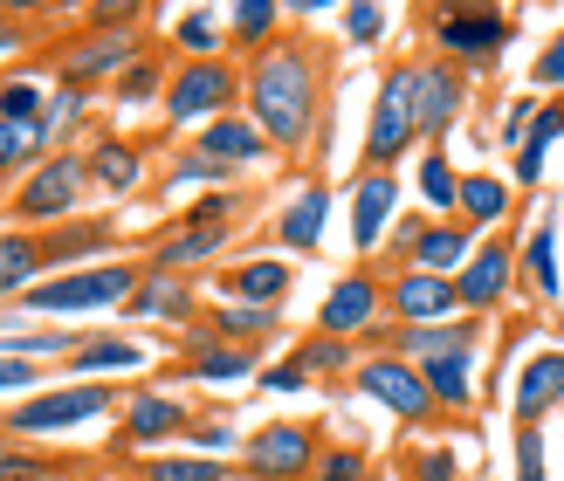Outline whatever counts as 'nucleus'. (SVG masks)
<instances>
[{"label":"nucleus","instance_id":"32","mask_svg":"<svg viewBox=\"0 0 564 481\" xmlns=\"http://www.w3.org/2000/svg\"><path fill=\"white\" fill-rule=\"evenodd\" d=\"M138 364H145V351H138L131 337H83L76 358H69V372L90 379V372H138Z\"/></svg>","mask_w":564,"mask_h":481},{"label":"nucleus","instance_id":"7","mask_svg":"<svg viewBox=\"0 0 564 481\" xmlns=\"http://www.w3.org/2000/svg\"><path fill=\"white\" fill-rule=\"evenodd\" d=\"M241 103V69L235 63H180V76L165 83V118L173 124H193L207 131L214 118H228V110Z\"/></svg>","mask_w":564,"mask_h":481},{"label":"nucleus","instance_id":"17","mask_svg":"<svg viewBox=\"0 0 564 481\" xmlns=\"http://www.w3.org/2000/svg\"><path fill=\"white\" fill-rule=\"evenodd\" d=\"M193 427V413L173 400V392H138V400L124 406V447H165L173 434H186Z\"/></svg>","mask_w":564,"mask_h":481},{"label":"nucleus","instance_id":"31","mask_svg":"<svg viewBox=\"0 0 564 481\" xmlns=\"http://www.w3.org/2000/svg\"><path fill=\"white\" fill-rule=\"evenodd\" d=\"M124 309H131V317H180V324H193L186 282H180V275H152V269H145V282H138V296H131Z\"/></svg>","mask_w":564,"mask_h":481},{"label":"nucleus","instance_id":"45","mask_svg":"<svg viewBox=\"0 0 564 481\" xmlns=\"http://www.w3.org/2000/svg\"><path fill=\"white\" fill-rule=\"evenodd\" d=\"M517 481H544V427H517Z\"/></svg>","mask_w":564,"mask_h":481},{"label":"nucleus","instance_id":"19","mask_svg":"<svg viewBox=\"0 0 564 481\" xmlns=\"http://www.w3.org/2000/svg\"><path fill=\"white\" fill-rule=\"evenodd\" d=\"M296 269H282L275 254H256V262H241L220 275V303H248V309H282V296H290Z\"/></svg>","mask_w":564,"mask_h":481},{"label":"nucleus","instance_id":"37","mask_svg":"<svg viewBox=\"0 0 564 481\" xmlns=\"http://www.w3.org/2000/svg\"><path fill=\"white\" fill-rule=\"evenodd\" d=\"M145 481H228V461H207V455H159L145 468Z\"/></svg>","mask_w":564,"mask_h":481},{"label":"nucleus","instance_id":"52","mask_svg":"<svg viewBox=\"0 0 564 481\" xmlns=\"http://www.w3.org/2000/svg\"><path fill=\"white\" fill-rule=\"evenodd\" d=\"M193 447H207V461H220V455H235V434L228 427H193Z\"/></svg>","mask_w":564,"mask_h":481},{"label":"nucleus","instance_id":"53","mask_svg":"<svg viewBox=\"0 0 564 481\" xmlns=\"http://www.w3.org/2000/svg\"><path fill=\"white\" fill-rule=\"evenodd\" d=\"M365 481H386V474H365Z\"/></svg>","mask_w":564,"mask_h":481},{"label":"nucleus","instance_id":"44","mask_svg":"<svg viewBox=\"0 0 564 481\" xmlns=\"http://www.w3.org/2000/svg\"><path fill=\"white\" fill-rule=\"evenodd\" d=\"M296 364H303L310 379H317V372H345V364H351V351L337 345V337H310V345L296 351Z\"/></svg>","mask_w":564,"mask_h":481},{"label":"nucleus","instance_id":"54","mask_svg":"<svg viewBox=\"0 0 564 481\" xmlns=\"http://www.w3.org/2000/svg\"><path fill=\"white\" fill-rule=\"evenodd\" d=\"M406 481H413V474H406Z\"/></svg>","mask_w":564,"mask_h":481},{"label":"nucleus","instance_id":"18","mask_svg":"<svg viewBox=\"0 0 564 481\" xmlns=\"http://www.w3.org/2000/svg\"><path fill=\"white\" fill-rule=\"evenodd\" d=\"M468 254H475V234L462 228V220H427V228L413 234V248H406V269H420V275H447V282H455Z\"/></svg>","mask_w":564,"mask_h":481},{"label":"nucleus","instance_id":"41","mask_svg":"<svg viewBox=\"0 0 564 481\" xmlns=\"http://www.w3.org/2000/svg\"><path fill=\"white\" fill-rule=\"evenodd\" d=\"M337 28H345L351 48H372L386 28H392V14H386V8H345V14H337Z\"/></svg>","mask_w":564,"mask_h":481},{"label":"nucleus","instance_id":"24","mask_svg":"<svg viewBox=\"0 0 564 481\" xmlns=\"http://www.w3.org/2000/svg\"><path fill=\"white\" fill-rule=\"evenodd\" d=\"M557 138H564V97L538 110V124H530L523 152L510 158V186H538V179H544V165H551V152H557Z\"/></svg>","mask_w":564,"mask_h":481},{"label":"nucleus","instance_id":"39","mask_svg":"<svg viewBox=\"0 0 564 481\" xmlns=\"http://www.w3.org/2000/svg\"><path fill=\"white\" fill-rule=\"evenodd\" d=\"M104 248H110V228H63V234H48V262L76 269V254H104Z\"/></svg>","mask_w":564,"mask_h":481},{"label":"nucleus","instance_id":"13","mask_svg":"<svg viewBox=\"0 0 564 481\" xmlns=\"http://www.w3.org/2000/svg\"><path fill=\"white\" fill-rule=\"evenodd\" d=\"M386 309L400 317V330H420V324H455L462 303H455V282L447 275H420V269H400L386 282Z\"/></svg>","mask_w":564,"mask_h":481},{"label":"nucleus","instance_id":"16","mask_svg":"<svg viewBox=\"0 0 564 481\" xmlns=\"http://www.w3.org/2000/svg\"><path fill=\"white\" fill-rule=\"evenodd\" d=\"M517 427H544V419L564 406V351H538L517 372Z\"/></svg>","mask_w":564,"mask_h":481},{"label":"nucleus","instance_id":"38","mask_svg":"<svg viewBox=\"0 0 564 481\" xmlns=\"http://www.w3.org/2000/svg\"><path fill=\"white\" fill-rule=\"evenodd\" d=\"M235 173H228V165H220V158H207V152H186L180 165H173V173H165V193H193V186H228Z\"/></svg>","mask_w":564,"mask_h":481},{"label":"nucleus","instance_id":"5","mask_svg":"<svg viewBox=\"0 0 564 481\" xmlns=\"http://www.w3.org/2000/svg\"><path fill=\"white\" fill-rule=\"evenodd\" d=\"M83 186H90V165H83L76 152L35 158V165H28V179L14 186V220H21V234H28V228H48V220H63V228H69Z\"/></svg>","mask_w":564,"mask_h":481},{"label":"nucleus","instance_id":"15","mask_svg":"<svg viewBox=\"0 0 564 481\" xmlns=\"http://www.w3.org/2000/svg\"><path fill=\"white\" fill-rule=\"evenodd\" d=\"M392 220H400V173H358L351 179V248L358 254L386 248Z\"/></svg>","mask_w":564,"mask_h":481},{"label":"nucleus","instance_id":"28","mask_svg":"<svg viewBox=\"0 0 564 481\" xmlns=\"http://www.w3.org/2000/svg\"><path fill=\"white\" fill-rule=\"evenodd\" d=\"M517 269L530 275V289H538L544 303H557L564 275H557V228H551V220H538V228H530V241L517 248Z\"/></svg>","mask_w":564,"mask_h":481},{"label":"nucleus","instance_id":"43","mask_svg":"<svg viewBox=\"0 0 564 481\" xmlns=\"http://www.w3.org/2000/svg\"><path fill=\"white\" fill-rule=\"evenodd\" d=\"M372 468H365L358 447H330V455H317V468H310V481H365Z\"/></svg>","mask_w":564,"mask_h":481},{"label":"nucleus","instance_id":"12","mask_svg":"<svg viewBox=\"0 0 564 481\" xmlns=\"http://www.w3.org/2000/svg\"><path fill=\"white\" fill-rule=\"evenodd\" d=\"M517 289V248L510 241H475V254L462 262L455 275V303L462 317H489V309H502V296Z\"/></svg>","mask_w":564,"mask_h":481},{"label":"nucleus","instance_id":"10","mask_svg":"<svg viewBox=\"0 0 564 481\" xmlns=\"http://www.w3.org/2000/svg\"><path fill=\"white\" fill-rule=\"evenodd\" d=\"M317 427H256L241 440V468L256 474V481H310V468H317Z\"/></svg>","mask_w":564,"mask_h":481},{"label":"nucleus","instance_id":"11","mask_svg":"<svg viewBox=\"0 0 564 481\" xmlns=\"http://www.w3.org/2000/svg\"><path fill=\"white\" fill-rule=\"evenodd\" d=\"M462 103H468V76L455 63H441V55L413 63V124H420L427 145H441V138L462 124Z\"/></svg>","mask_w":564,"mask_h":481},{"label":"nucleus","instance_id":"2","mask_svg":"<svg viewBox=\"0 0 564 481\" xmlns=\"http://www.w3.org/2000/svg\"><path fill=\"white\" fill-rule=\"evenodd\" d=\"M138 282H145V262H90V269L42 275L14 303L35 309V317H83V309H124L138 296Z\"/></svg>","mask_w":564,"mask_h":481},{"label":"nucleus","instance_id":"26","mask_svg":"<svg viewBox=\"0 0 564 481\" xmlns=\"http://www.w3.org/2000/svg\"><path fill=\"white\" fill-rule=\"evenodd\" d=\"M138 55V42L131 35H90V42H76L69 55H63V76L69 83H90V76H118L124 63Z\"/></svg>","mask_w":564,"mask_h":481},{"label":"nucleus","instance_id":"49","mask_svg":"<svg viewBox=\"0 0 564 481\" xmlns=\"http://www.w3.org/2000/svg\"><path fill=\"white\" fill-rule=\"evenodd\" d=\"M152 90H159V69H152V63H131V69L118 76V103H145Z\"/></svg>","mask_w":564,"mask_h":481},{"label":"nucleus","instance_id":"34","mask_svg":"<svg viewBox=\"0 0 564 481\" xmlns=\"http://www.w3.org/2000/svg\"><path fill=\"white\" fill-rule=\"evenodd\" d=\"M256 372V351H235V345H207V351H193L186 364V379H200V385H235Z\"/></svg>","mask_w":564,"mask_h":481},{"label":"nucleus","instance_id":"47","mask_svg":"<svg viewBox=\"0 0 564 481\" xmlns=\"http://www.w3.org/2000/svg\"><path fill=\"white\" fill-rule=\"evenodd\" d=\"M0 481H48V461L21 455L14 440H0Z\"/></svg>","mask_w":564,"mask_h":481},{"label":"nucleus","instance_id":"35","mask_svg":"<svg viewBox=\"0 0 564 481\" xmlns=\"http://www.w3.org/2000/svg\"><path fill=\"white\" fill-rule=\"evenodd\" d=\"M83 337L63 324V330H14V337H0V351L21 358V364H35V358H76Z\"/></svg>","mask_w":564,"mask_h":481},{"label":"nucleus","instance_id":"46","mask_svg":"<svg viewBox=\"0 0 564 481\" xmlns=\"http://www.w3.org/2000/svg\"><path fill=\"white\" fill-rule=\"evenodd\" d=\"M530 83H538V90H557V97H564V28L551 35V48L538 55V63H530Z\"/></svg>","mask_w":564,"mask_h":481},{"label":"nucleus","instance_id":"42","mask_svg":"<svg viewBox=\"0 0 564 481\" xmlns=\"http://www.w3.org/2000/svg\"><path fill=\"white\" fill-rule=\"evenodd\" d=\"M538 110H544V97H510V110H502V152H523V138H530V124H538Z\"/></svg>","mask_w":564,"mask_h":481},{"label":"nucleus","instance_id":"14","mask_svg":"<svg viewBox=\"0 0 564 481\" xmlns=\"http://www.w3.org/2000/svg\"><path fill=\"white\" fill-rule=\"evenodd\" d=\"M379 317H386V282L358 269V275H345V282L324 296V309H317V337H337V345H345V337L372 330Z\"/></svg>","mask_w":564,"mask_h":481},{"label":"nucleus","instance_id":"22","mask_svg":"<svg viewBox=\"0 0 564 481\" xmlns=\"http://www.w3.org/2000/svg\"><path fill=\"white\" fill-rule=\"evenodd\" d=\"M324 214H330V186H303L290 207H282V220H275V241H282V254H310L324 241Z\"/></svg>","mask_w":564,"mask_h":481},{"label":"nucleus","instance_id":"25","mask_svg":"<svg viewBox=\"0 0 564 481\" xmlns=\"http://www.w3.org/2000/svg\"><path fill=\"white\" fill-rule=\"evenodd\" d=\"M48 269V241L42 234H0V296L35 289Z\"/></svg>","mask_w":564,"mask_h":481},{"label":"nucleus","instance_id":"3","mask_svg":"<svg viewBox=\"0 0 564 481\" xmlns=\"http://www.w3.org/2000/svg\"><path fill=\"white\" fill-rule=\"evenodd\" d=\"M241 214H248V200L241 193H207L200 207H193L173 234H165L159 248H152V275H180V269H200V262H214L220 248L235 241V228H241Z\"/></svg>","mask_w":564,"mask_h":481},{"label":"nucleus","instance_id":"21","mask_svg":"<svg viewBox=\"0 0 564 481\" xmlns=\"http://www.w3.org/2000/svg\"><path fill=\"white\" fill-rule=\"evenodd\" d=\"M517 207V186L502 179V173H462V200H455V220L468 234H489L502 214Z\"/></svg>","mask_w":564,"mask_h":481},{"label":"nucleus","instance_id":"27","mask_svg":"<svg viewBox=\"0 0 564 481\" xmlns=\"http://www.w3.org/2000/svg\"><path fill=\"white\" fill-rule=\"evenodd\" d=\"M220 21H228V35H235V48H248V55H262V48H275V28H282V8H275V0H235V8H220Z\"/></svg>","mask_w":564,"mask_h":481},{"label":"nucleus","instance_id":"4","mask_svg":"<svg viewBox=\"0 0 564 481\" xmlns=\"http://www.w3.org/2000/svg\"><path fill=\"white\" fill-rule=\"evenodd\" d=\"M413 145H420V124H413V63H392L379 76L372 124H365V173H392Z\"/></svg>","mask_w":564,"mask_h":481},{"label":"nucleus","instance_id":"51","mask_svg":"<svg viewBox=\"0 0 564 481\" xmlns=\"http://www.w3.org/2000/svg\"><path fill=\"white\" fill-rule=\"evenodd\" d=\"M28 385H35V364H21V358L0 351V392H28Z\"/></svg>","mask_w":564,"mask_h":481},{"label":"nucleus","instance_id":"20","mask_svg":"<svg viewBox=\"0 0 564 481\" xmlns=\"http://www.w3.org/2000/svg\"><path fill=\"white\" fill-rule=\"evenodd\" d=\"M193 152H207V158L228 165V173H241V165H262L275 145H269L256 124H248V110H228V118H214V124L200 131V145H193Z\"/></svg>","mask_w":564,"mask_h":481},{"label":"nucleus","instance_id":"6","mask_svg":"<svg viewBox=\"0 0 564 481\" xmlns=\"http://www.w3.org/2000/svg\"><path fill=\"white\" fill-rule=\"evenodd\" d=\"M510 35H517V21L496 14V8H441L434 14V48H441V63H455L462 76L502 63Z\"/></svg>","mask_w":564,"mask_h":481},{"label":"nucleus","instance_id":"50","mask_svg":"<svg viewBox=\"0 0 564 481\" xmlns=\"http://www.w3.org/2000/svg\"><path fill=\"white\" fill-rule=\"evenodd\" d=\"M303 385H310V372H303L296 358H275L269 372H262V392H303Z\"/></svg>","mask_w":564,"mask_h":481},{"label":"nucleus","instance_id":"48","mask_svg":"<svg viewBox=\"0 0 564 481\" xmlns=\"http://www.w3.org/2000/svg\"><path fill=\"white\" fill-rule=\"evenodd\" d=\"M462 461H455V447H420V461H413V481H455Z\"/></svg>","mask_w":564,"mask_h":481},{"label":"nucleus","instance_id":"1","mask_svg":"<svg viewBox=\"0 0 564 481\" xmlns=\"http://www.w3.org/2000/svg\"><path fill=\"white\" fill-rule=\"evenodd\" d=\"M241 110L269 145L303 152L324 124V69H317V55H310V42L262 48L241 76Z\"/></svg>","mask_w":564,"mask_h":481},{"label":"nucleus","instance_id":"33","mask_svg":"<svg viewBox=\"0 0 564 481\" xmlns=\"http://www.w3.org/2000/svg\"><path fill=\"white\" fill-rule=\"evenodd\" d=\"M420 200H427L434 220L455 214V200H462V173L447 165V152H427V158H420Z\"/></svg>","mask_w":564,"mask_h":481},{"label":"nucleus","instance_id":"36","mask_svg":"<svg viewBox=\"0 0 564 481\" xmlns=\"http://www.w3.org/2000/svg\"><path fill=\"white\" fill-rule=\"evenodd\" d=\"M42 110H48V97H42V83H28V76H8V83H0V124L42 131Z\"/></svg>","mask_w":564,"mask_h":481},{"label":"nucleus","instance_id":"29","mask_svg":"<svg viewBox=\"0 0 564 481\" xmlns=\"http://www.w3.org/2000/svg\"><path fill=\"white\" fill-rule=\"evenodd\" d=\"M173 48H186V63H214V48H228V21H220V8H186L173 21Z\"/></svg>","mask_w":564,"mask_h":481},{"label":"nucleus","instance_id":"9","mask_svg":"<svg viewBox=\"0 0 564 481\" xmlns=\"http://www.w3.org/2000/svg\"><path fill=\"white\" fill-rule=\"evenodd\" d=\"M358 392L372 406H386L400 427H427L434 419V400H427V379H420V364H406L400 351H372L358 364Z\"/></svg>","mask_w":564,"mask_h":481},{"label":"nucleus","instance_id":"30","mask_svg":"<svg viewBox=\"0 0 564 481\" xmlns=\"http://www.w3.org/2000/svg\"><path fill=\"white\" fill-rule=\"evenodd\" d=\"M90 165V179L104 193H138V179H145V158H138V145H118V138H104V145L83 158Z\"/></svg>","mask_w":564,"mask_h":481},{"label":"nucleus","instance_id":"23","mask_svg":"<svg viewBox=\"0 0 564 481\" xmlns=\"http://www.w3.org/2000/svg\"><path fill=\"white\" fill-rule=\"evenodd\" d=\"M420 379H427L434 413H468L475 406V358H462V351L427 358V364H420Z\"/></svg>","mask_w":564,"mask_h":481},{"label":"nucleus","instance_id":"40","mask_svg":"<svg viewBox=\"0 0 564 481\" xmlns=\"http://www.w3.org/2000/svg\"><path fill=\"white\" fill-rule=\"evenodd\" d=\"M42 158V131H21V124H0V179L21 173V165Z\"/></svg>","mask_w":564,"mask_h":481},{"label":"nucleus","instance_id":"8","mask_svg":"<svg viewBox=\"0 0 564 481\" xmlns=\"http://www.w3.org/2000/svg\"><path fill=\"white\" fill-rule=\"evenodd\" d=\"M110 406H118V392L110 385H63V392H28V400L8 413V434H76L90 427V419H104Z\"/></svg>","mask_w":564,"mask_h":481}]
</instances>
